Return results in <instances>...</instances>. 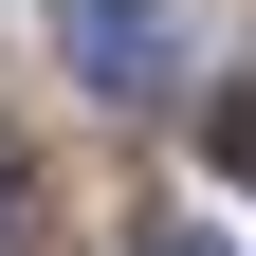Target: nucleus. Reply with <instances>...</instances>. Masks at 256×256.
I'll list each match as a JSON object with an SVG mask.
<instances>
[{
    "instance_id": "f03ea898",
    "label": "nucleus",
    "mask_w": 256,
    "mask_h": 256,
    "mask_svg": "<svg viewBox=\"0 0 256 256\" xmlns=\"http://www.w3.org/2000/svg\"><path fill=\"white\" fill-rule=\"evenodd\" d=\"M0 256H37V165L0 146Z\"/></svg>"
},
{
    "instance_id": "20e7f679",
    "label": "nucleus",
    "mask_w": 256,
    "mask_h": 256,
    "mask_svg": "<svg viewBox=\"0 0 256 256\" xmlns=\"http://www.w3.org/2000/svg\"><path fill=\"white\" fill-rule=\"evenodd\" d=\"M146 256H220V238H202V220H146Z\"/></svg>"
},
{
    "instance_id": "f257e3e1",
    "label": "nucleus",
    "mask_w": 256,
    "mask_h": 256,
    "mask_svg": "<svg viewBox=\"0 0 256 256\" xmlns=\"http://www.w3.org/2000/svg\"><path fill=\"white\" fill-rule=\"evenodd\" d=\"M55 55H74L110 110H146V92L183 74V0H55Z\"/></svg>"
},
{
    "instance_id": "7ed1b4c3",
    "label": "nucleus",
    "mask_w": 256,
    "mask_h": 256,
    "mask_svg": "<svg viewBox=\"0 0 256 256\" xmlns=\"http://www.w3.org/2000/svg\"><path fill=\"white\" fill-rule=\"evenodd\" d=\"M220 165H238V183H256V74H238V92H220Z\"/></svg>"
}]
</instances>
